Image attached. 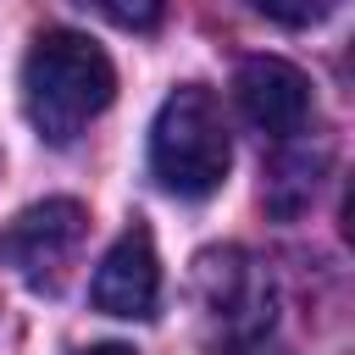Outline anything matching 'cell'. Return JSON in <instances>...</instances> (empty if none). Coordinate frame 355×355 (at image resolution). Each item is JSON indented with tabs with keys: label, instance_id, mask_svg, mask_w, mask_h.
<instances>
[{
	"label": "cell",
	"instance_id": "5",
	"mask_svg": "<svg viewBox=\"0 0 355 355\" xmlns=\"http://www.w3.org/2000/svg\"><path fill=\"white\" fill-rule=\"evenodd\" d=\"M233 100L261 139H300L311 122V78L283 55H250L233 72Z\"/></svg>",
	"mask_w": 355,
	"mask_h": 355
},
{
	"label": "cell",
	"instance_id": "1",
	"mask_svg": "<svg viewBox=\"0 0 355 355\" xmlns=\"http://www.w3.org/2000/svg\"><path fill=\"white\" fill-rule=\"evenodd\" d=\"M116 100L111 55L72 28H44L22 55V111L39 139L72 144L105 105Z\"/></svg>",
	"mask_w": 355,
	"mask_h": 355
},
{
	"label": "cell",
	"instance_id": "4",
	"mask_svg": "<svg viewBox=\"0 0 355 355\" xmlns=\"http://www.w3.org/2000/svg\"><path fill=\"white\" fill-rule=\"evenodd\" d=\"M89 233V211L78 200H39L28 211H17L0 233V255L17 266L22 283L33 288H61L78 244Z\"/></svg>",
	"mask_w": 355,
	"mask_h": 355
},
{
	"label": "cell",
	"instance_id": "3",
	"mask_svg": "<svg viewBox=\"0 0 355 355\" xmlns=\"http://www.w3.org/2000/svg\"><path fill=\"white\" fill-rule=\"evenodd\" d=\"M194 300H200L211 338L227 349L261 344L272 333V316H277L272 272L239 244H211L194 255Z\"/></svg>",
	"mask_w": 355,
	"mask_h": 355
},
{
	"label": "cell",
	"instance_id": "2",
	"mask_svg": "<svg viewBox=\"0 0 355 355\" xmlns=\"http://www.w3.org/2000/svg\"><path fill=\"white\" fill-rule=\"evenodd\" d=\"M227 166H233V144L216 94L205 83L172 89L150 122V172L161 178V189L178 200H205L227 183Z\"/></svg>",
	"mask_w": 355,
	"mask_h": 355
},
{
	"label": "cell",
	"instance_id": "6",
	"mask_svg": "<svg viewBox=\"0 0 355 355\" xmlns=\"http://www.w3.org/2000/svg\"><path fill=\"white\" fill-rule=\"evenodd\" d=\"M89 300H94V311H105V316H128V322L155 316V300H161V261H155V239H150L144 222L122 227L116 244L100 255L94 283H89Z\"/></svg>",
	"mask_w": 355,
	"mask_h": 355
},
{
	"label": "cell",
	"instance_id": "8",
	"mask_svg": "<svg viewBox=\"0 0 355 355\" xmlns=\"http://www.w3.org/2000/svg\"><path fill=\"white\" fill-rule=\"evenodd\" d=\"M261 17H272V22H283V28H316V22H327L344 0H250Z\"/></svg>",
	"mask_w": 355,
	"mask_h": 355
},
{
	"label": "cell",
	"instance_id": "7",
	"mask_svg": "<svg viewBox=\"0 0 355 355\" xmlns=\"http://www.w3.org/2000/svg\"><path fill=\"white\" fill-rule=\"evenodd\" d=\"M78 6H89V11H100L105 22L133 28V33H150V28H161V17H166V0H78Z\"/></svg>",
	"mask_w": 355,
	"mask_h": 355
},
{
	"label": "cell",
	"instance_id": "9",
	"mask_svg": "<svg viewBox=\"0 0 355 355\" xmlns=\"http://www.w3.org/2000/svg\"><path fill=\"white\" fill-rule=\"evenodd\" d=\"M78 355H133L128 344H94V349H78Z\"/></svg>",
	"mask_w": 355,
	"mask_h": 355
}]
</instances>
